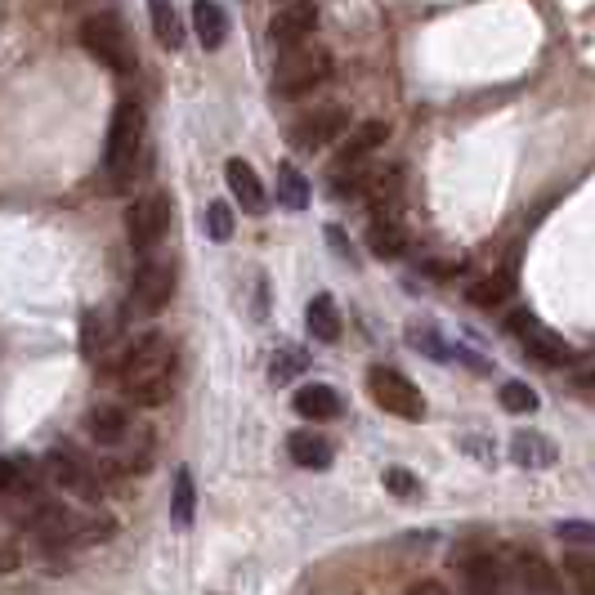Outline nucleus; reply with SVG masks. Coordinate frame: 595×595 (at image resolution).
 Instances as JSON below:
<instances>
[{
    "label": "nucleus",
    "mask_w": 595,
    "mask_h": 595,
    "mask_svg": "<svg viewBox=\"0 0 595 595\" xmlns=\"http://www.w3.org/2000/svg\"><path fill=\"white\" fill-rule=\"evenodd\" d=\"M192 515H197V483H192V470L179 466L175 470V488H171V524L184 533L192 524Z\"/></svg>",
    "instance_id": "nucleus-25"
},
{
    "label": "nucleus",
    "mask_w": 595,
    "mask_h": 595,
    "mask_svg": "<svg viewBox=\"0 0 595 595\" xmlns=\"http://www.w3.org/2000/svg\"><path fill=\"white\" fill-rule=\"evenodd\" d=\"M143 135H148V117L139 98H121L108 121V143H104V171L117 184V192H126V184L139 175L143 166Z\"/></svg>",
    "instance_id": "nucleus-2"
},
{
    "label": "nucleus",
    "mask_w": 595,
    "mask_h": 595,
    "mask_svg": "<svg viewBox=\"0 0 595 595\" xmlns=\"http://www.w3.org/2000/svg\"><path fill=\"white\" fill-rule=\"evenodd\" d=\"M569 578L578 586V595H595V560L586 551H573L569 556Z\"/></svg>",
    "instance_id": "nucleus-33"
},
{
    "label": "nucleus",
    "mask_w": 595,
    "mask_h": 595,
    "mask_svg": "<svg viewBox=\"0 0 595 595\" xmlns=\"http://www.w3.org/2000/svg\"><path fill=\"white\" fill-rule=\"evenodd\" d=\"M368 202L376 215H399V202H404V171L389 166V171H376L368 179Z\"/></svg>",
    "instance_id": "nucleus-21"
},
{
    "label": "nucleus",
    "mask_w": 595,
    "mask_h": 595,
    "mask_svg": "<svg viewBox=\"0 0 595 595\" xmlns=\"http://www.w3.org/2000/svg\"><path fill=\"white\" fill-rule=\"evenodd\" d=\"M498 399H502V408H506V412H520V417H528V412H537V408H541L537 389H533V385H524V381H506V385L498 389Z\"/></svg>",
    "instance_id": "nucleus-28"
},
{
    "label": "nucleus",
    "mask_w": 595,
    "mask_h": 595,
    "mask_svg": "<svg viewBox=\"0 0 595 595\" xmlns=\"http://www.w3.org/2000/svg\"><path fill=\"white\" fill-rule=\"evenodd\" d=\"M310 197H314V192H310V179L295 171L291 162H282V166H278V202H282L287 211H305Z\"/></svg>",
    "instance_id": "nucleus-26"
},
{
    "label": "nucleus",
    "mask_w": 595,
    "mask_h": 595,
    "mask_svg": "<svg viewBox=\"0 0 595 595\" xmlns=\"http://www.w3.org/2000/svg\"><path fill=\"white\" fill-rule=\"evenodd\" d=\"M117 336H121V318L113 310H85V318H81V354L85 359H98Z\"/></svg>",
    "instance_id": "nucleus-15"
},
{
    "label": "nucleus",
    "mask_w": 595,
    "mask_h": 595,
    "mask_svg": "<svg viewBox=\"0 0 595 595\" xmlns=\"http://www.w3.org/2000/svg\"><path fill=\"white\" fill-rule=\"evenodd\" d=\"M556 537L569 541V547H595V524L591 520H560Z\"/></svg>",
    "instance_id": "nucleus-35"
},
{
    "label": "nucleus",
    "mask_w": 595,
    "mask_h": 595,
    "mask_svg": "<svg viewBox=\"0 0 595 595\" xmlns=\"http://www.w3.org/2000/svg\"><path fill=\"white\" fill-rule=\"evenodd\" d=\"M385 139H389V126H385V121H368V126H363V130H359L350 143L340 148V158H368L372 148H381Z\"/></svg>",
    "instance_id": "nucleus-29"
},
{
    "label": "nucleus",
    "mask_w": 595,
    "mask_h": 595,
    "mask_svg": "<svg viewBox=\"0 0 595 595\" xmlns=\"http://www.w3.org/2000/svg\"><path fill=\"white\" fill-rule=\"evenodd\" d=\"M90 434H94V443H104V448H121L130 434V412L121 404H98L90 412Z\"/></svg>",
    "instance_id": "nucleus-18"
},
{
    "label": "nucleus",
    "mask_w": 595,
    "mask_h": 595,
    "mask_svg": "<svg viewBox=\"0 0 595 595\" xmlns=\"http://www.w3.org/2000/svg\"><path fill=\"white\" fill-rule=\"evenodd\" d=\"M291 408L305 421H331V417H340L345 404H340V394L331 385H301L291 394Z\"/></svg>",
    "instance_id": "nucleus-17"
},
{
    "label": "nucleus",
    "mask_w": 595,
    "mask_h": 595,
    "mask_svg": "<svg viewBox=\"0 0 595 595\" xmlns=\"http://www.w3.org/2000/svg\"><path fill=\"white\" fill-rule=\"evenodd\" d=\"M578 389H595V368H591V372H582V376H578Z\"/></svg>",
    "instance_id": "nucleus-39"
},
{
    "label": "nucleus",
    "mask_w": 595,
    "mask_h": 595,
    "mask_svg": "<svg viewBox=\"0 0 595 595\" xmlns=\"http://www.w3.org/2000/svg\"><path fill=\"white\" fill-rule=\"evenodd\" d=\"M331 49L318 45V40H305L295 49H282L278 55V68H273V90L278 94H310L318 90L327 77H331Z\"/></svg>",
    "instance_id": "nucleus-4"
},
{
    "label": "nucleus",
    "mask_w": 595,
    "mask_h": 595,
    "mask_svg": "<svg viewBox=\"0 0 595 595\" xmlns=\"http://www.w3.org/2000/svg\"><path fill=\"white\" fill-rule=\"evenodd\" d=\"M27 488V466L23 462H10V457H0V492H23Z\"/></svg>",
    "instance_id": "nucleus-36"
},
{
    "label": "nucleus",
    "mask_w": 595,
    "mask_h": 595,
    "mask_svg": "<svg viewBox=\"0 0 595 595\" xmlns=\"http://www.w3.org/2000/svg\"><path fill=\"white\" fill-rule=\"evenodd\" d=\"M310 368V354L305 350H282V354H273V363H269V381L273 385H287L291 376H301Z\"/></svg>",
    "instance_id": "nucleus-30"
},
{
    "label": "nucleus",
    "mask_w": 595,
    "mask_h": 595,
    "mask_svg": "<svg viewBox=\"0 0 595 595\" xmlns=\"http://www.w3.org/2000/svg\"><path fill=\"white\" fill-rule=\"evenodd\" d=\"M368 246L376 260H399L408 252V229L399 215H372L368 224Z\"/></svg>",
    "instance_id": "nucleus-16"
},
{
    "label": "nucleus",
    "mask_w": 595,
    "mask_h": 595,
    "mask_svg": "<svg viewBox=\"0 0 595 595\" xmlns=\"http://www.w3.org/2000/svg\"><path fill=\"white\" fill-rule=\"evenodd\" d=\"M408 345H412V350H421L425 359H453V350H448V345L439 340V331H430V327H412V331H408Z\"/></svg>",
    "instance_id": "nucleus-34"
},
{
    "label": "nucleus",
    "mask_w": 595,
    "mask_h": 595,
    "mask_svg": "<svg viewBox=\"0 0 595 595\" xmlns=\"http://www.w3.org/2000/svg\"><path fill=\"white\" fill-rule=\"evenodd\" d=\"M408 595H453L443 582H417V586H408Z\"/></svg>",
    "instance_id": "nucleus-38"
},
{
    "label": "nucleus",
    "mask_w": 595,
    "mask_h": 595,
    "mask_svg": "<svg viewBox=\"0 0 595 595\" xmlns=\"http://www.w3.org/2000/svg\"><path fill=\"white\" fill-rule=\"evenodd\" d=\"M192 32L202 49H220L229 36V14L215 5V0H192Z\"/></svg>",
    "instance_id": "nucleus-22"
},
{
    "label": "nucleus",
    "mask_w": 595,
    "mask_h": 595,
    "mask_svg": "<svg viewBox=\"0 0 595 595\" xmlns=\"http://www.w3.org/2000/svg\"><path fill=\"white\" fill-rule=\"evenodd\" d=\"M506 331L524 345V350L537 359V363H573V345L560 336V331H551L547 323H537L528 310H520V314H511L506 318Z\"/></svg>",
    "instance_id": "nucleus-8"
},
{
    "label": "nucleus",
    "mask_w": 595,
    "mask_h": 595,
    "mask_svg": "<svg viewBox=\"0 0 595 595\" xmlns=\"http://www.w3.org/2000/svg\"><path fill=\"white\" fill-rule=\"evenodd\" d=\"M462 582L470 595H502V564L498 556H462Z\"/></svg>",
    "instance_id": "nucleus-19"
},
{
    "label": "nucleus",
    "mask_w": 595,
    "mask_h": 595,
    "mask_svg": "<svg viewBox=\"0 0 595 595\" xmlns=\"http://www.w3.org/2000/svg\"><path fill=\"white\" fill-rule=\"evenodd\" d=\"M14 569H19V547L5 541V547H0V573H14Z\"/></svg>",
    "instance_id": "nucleus-37"
},
{
    "label": "nucleus",
    "mask_w": 595,
    "mask_h": 595,
    "mask_svg": "<svg viewBox=\"0 0 595 595\" xmlns=\"http://www.w3.org/2000/svg\"><path fill=\"white\" fill-rule=\"evenodd\" d=\"M233 229H237V224H233V207L220 197V202L207 207V237H211V242H229Z\"/></svg>",
    "instance_id": "nucleus-32"
},
{
    "label": "nucleus",
    "mask_w": 595,
    "mask_h": 595,
    "mask_svg": "<svg viewBox=\"0 0 595 595\" xmlns=\"http://www.w3.org/2000/svg\"><path fill=\"white\" fill-rule=\"evenodd\" d=\"M314 27H318V5H314V0H287V5L273 14V23H269V40L278 49H295V45L314 40Z\"/></svg>",
    "instance_id": "nucleus-10"
},
{
    "label": "nucleus",
    "mask_w": 595,
    "mask_h": 595,
    "mask_svg": "<svg viewBox=\"0 0 595 595\" xmlns=\"http://www.w3.org/2000/svg\"><path fill=\"white\" fill-rule=\"evenodd\" d=\"M511 462L524 466V470H551L560 462V448L541 430H520L511 439Z\"/></svg>",
    "instance_id": "nucleus-12"
},
{
    "label": "nucleus",
    "mask_w": 595,
    "mask_h": 595,
    "mask_svg": "<svg viewBox=\"0 0 595 595\" xmlns=\"http://www.w3.org/2000/svg\"><path fill=\"white\" fill-rule=\"evenodd\" d=\"M81 45H85V55H90L94 63H104V68L117 72V77H130L135 63H139L135 40H130V27H126V19L113 14V10H94V14L81 19Z\"/></svg>",
    "instance_id": "nucleus-3"
},
{
    "label": "nucleus",
    "mask_w": 595,
    "mask_h": 595,
    "mask_svg": "<svg viewBox=\"0 0 595 595\" xmlns=\"http://www.w3.org/2000/svg\"><path fill=\"white\" fill-rule=\"evenodd\" d=\"M171 233V197L166 192H143L126 211V237L139 256H158V246Z\"/></svg>",
    "instance_id": "nucleus-7"
},
{
    "label": "nucleus",
    "mask_w": 595,
    "mask_h": 595,
    "mask_svg": "<svg viewBox=\"0 0 595 595\" xmlns=\"http://www.w3.org/2000/svg\"><path fill=\"white\" fill-rule=\"evenodd\" d=\"M175 282H179V269L171 256H143L135 278H130V310L139 318H153L171 305V295H175Z\"/></svg>",
    "instance_id": "nucleus-5"
},
{
    "label": "nucleus",
    "mask_w": 595,
    "mask_h": 595,
    "mask_svg": "<svg viewBox=\"0 0 595 595\" xmlns=\"http://www.w3.org/2000/svg\"><path fill=\"white\" fill-rule=\"evenodd\" d=\"M179 381V350L166 331H143L121 359V389L139 408H162Z\"/></svg>",
    "instance_id": "nucleus-1"
},
{
    "label": "nucleus",
    "mask_w": 595,
    "mask_h": 595,
    "mask_svg": "<svg viewBox=\"0 0 595 595\" xmlns=\"http://www.w3.org/2000/svg\"><path fill=\"white\" fill-rule=\"evenodd\" d=\"M345 130H350V113L345 108H314L291 126V143L305 148V153H318V148H331Z\"/></svg>",
    "instance_id": "nucleus-9"
},
{
    "label": "nucleus",
    "mask_w": 595,
    "mask_h": 595,
    "mask_svg": "<svg viewBox=\"0 0 595 595\" xmlns=\"http://www.w3.org/2000/svg\"><path fill=\"white\" fill-rule=\"evenodd\" d=\"M305 323H310L314 340H327V345H331V340H340V310H336L331 295H314Z\"/></svg>",
    "instance_id": "nucleus-27"
},
{
    "label": "nucleus",
    "mask_w": 595,
    "mask_h": 595,
    "mask_svg": "<svg viewBox=\"0 0 595 595\" xmlns=\"http://www.w3.org/2000/svg\"><path fill=\"white\" fill-rule=\"evenodd\" d=\"M515 573H520V591L524 595H560V573L547 556L537 551H520L515 556Z\"/></svg>",
    "instance_id": "nucleus-13"
},
{
    "label": "nucleus",
    "mask_w": 595,
    "mask_h": 595,
    "mask_svg": "<svg viewBox=\"0 0 595 595\" xmlns=\"http://www.w3.org/2000/svg\"><path fill=\"white\" fill-rule=\"evenodd\" d=\"M45 470H49V479H55V483H63L68 492H77V498H85V502L104 498V483H98V475H94L77 453H68V448L49 453V457H45Z\"/></svg>",
    "instance_id": "nucleus-11"
},
{
    "label": "nucleus",
    "mask_w": 595,
    "mask_h": 595,
    "mask_svg": "<svg viewBox=\"0 0 595 595\" xmlns=\"http://www.w3.org/2000/svg\"><path fill=\"white\" fill-rule=\"evenodd\" d=\"M224 175H229V188H233L237 207H242L246 215H260V211L269 207V197H265V184H260V175H256L252 166H246L242 158H229Z\"/></svg>",
    "instance_id": "nucleus-14"
},
{
    "label": "nucleus",
    "mask_w": 595,
    "mask_h": 595,
    "mask_svg": "<svg viewBox=\"0 0 595 595\" xmlns=\"http://www.w3.org/2000/svg\"><path fill=\"white\" fill-rule=\"evenodd\" d=\"M515 295V278L511 273H488V278H479L470 291H466V301L475 305V310H498V305H506Z\"/></svg>",
    "instance_id": "nucleus-24"
},
{
    "label": "nucleus",
    "mask_w": 595,
    "mask_h": 595,
    "mask_svg": "<svg viewBox=\"0 0 595 595\" xmlns=\"http://www.w3.org/2000/svg\"><path fill=\"white\" fill-rule=\"evenodd\" d=\"M385 488H389V498H399V502L421 498V479L412 470H404V466H389L385 470Z\"/></svg>",
    "instance_id": "nucleus-31"
},
{
    "label": "nucleus",
    "mask_w": 595,
    "mask_h": 595,
    "mask_svg": "<svg viewBox=\"0 0 595 595\" xmlns=\"http://www.w3.org/2000/svg\"><path fill=\"white\" fill-rule=\"evenodd\" d=\"M148 23H153V36L162 40V49L184 45V23H179L175 0H148Z\"/></svg>",
    "instance_id": "nucleus-23"
},
{
    "label": "nucleus",
    "mask_w": 595,
    "mask_h": 595,
    "mask_svg": "<svg viewBox=\"0 0 595 595\" xmlns=\"http://www.w3.org/2000/svg\"><path fill=\"white\" fill-rule=\"evenodd\" d=\"M287 453H291L295 466H305V470H327V466L336 462L331 443H327L323 434H314V430H295V434L287 439Z\"/></svg>",
    "instance_id": "nucleus-20"
},
{
    "label": "nucleus",
    "mask_w": 595,
    "mask_h": 595,
    "mask_svg": "<svg viewBox=\"0 0 595 595\" xmlns=\"http://www.w3.org/2000/svg\"><path fill=\"white\" fill-rule=\"evenodd\" d=\"M368 394L372 404L399 421H425V394L399 372V368H372L368 372Z\"/></svg>",
    "instance_id": "nucleus-6"
}]
</instances>
